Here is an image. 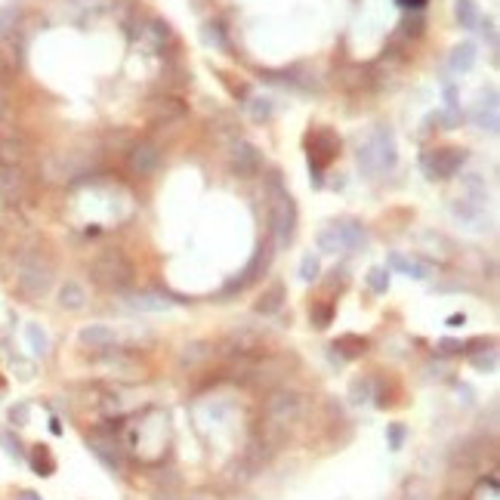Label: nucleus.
<instances>
[{
    "mask_svg": "<svg viewBox=\"0 0 500 500\" xmlns=\"http://www.w3.org/2000/svg\"><path fill=\"white\" fill-rule=\"evenodd\" d=\"M358 167L365 176H377L386 173V170L396 167V136H392L390 127H374V133L367 136L365 142L358 146Z\"/></svg>",
    "mask_w": 500,
    "mask_h": 500,
    "instance_id": "obj_1",
    "label": "nucleus"
},
{
    "mask_svg": "<svg viewBox=\"0 0 500 500\" xmlns=\"http://www.w3.org/2000/svg\"><path fill=\"white\" fill-rule=\"evenodd\" d=\"M269 192H272V235H275V247L285 250L294 241L297 232V204L285 192L278 173H269Z\"/></svg>",
    "mask_w": 500,
    "mask_h": 500,
    "instance_id": "obj_2",
    "label": "nucleus"
},
{
    "mask_svg": "<svg viewBox=\"0 0 500 500\" xmlns=\"http://www.w3.org/2000/svg\"><path fill=\"white\" fill-rule=\"evenodd\" d=\"M52 285V262L41 250H31L19 260V269H16V287L22 297L28 300H41L44 294L50 291Z\"/></svg>",
    "mask_w": 500,
    "mask_h": 500,
    "instance_id": "obj_3",
    "label": "nucleus"
},
{
    "mask_svg": "<svg viewBox=\"0 0 500 500\" xmlns=\"http://www.w3.org/2000/svg\"><path fill=\"white\" fill-rule=\"evenodd\" d=\"M90 275H93L96 285L108 287V291H127L133 285V262L121 250H102L90 262Z\"/></svg>",
    "mask_w": 500,
    "mask_h": 500,
    "instance_id": "obj_4",
    "label": "nucleus"
},
{
    "mask_svg": "<svg viewBox=\"0 0 500 500\" xmlns=\"http://www.w3.org/2000/svg\"><path fill=\"white\" fill-rule=\"evenodd\" d=\"M367 244V229L358 220H337L318 232V250L325 253H343Z\"/></svg>",
    "mask_w": 500,
    "mask_h": 500,
    "instance_id": "obj_5",
    "label": "nucleus"
},
{
    "mask_svg": "<svg viewBox=\"0 0 500 500\" xmlns=\"http://www.w3.org/2000/svg\"><path fill=\"white\" fill-rule=\"evenodd\" d=\"M466 157H470L466 148H432L420 155V170L426 173V180H451L454 173H460Z\"/></svg>",
    "mask_w": 500,
    "mask_h": 500,
    "instance_id": "obj_6",
    "label": "nucleus"
},
{
    "mask_svg": "<svg viewBox=\"0 0 500 500\" xmlns=\"http://www.w3.org/2000/svg\"><path fill=\"white\" fill-rule=\"evenodd\" d=\"M340 151V136L334 133V130H315L312 136H309V170H312V186L321 189V170L327 167V164L334 161V155Z\"/></svg>",
    "mask_w": 500,
    "mask_h": 500,
    "instance_id": "obj_7",
    "label": "nucleus"
},
{
    "mask_svg": "<svg viewBox=\"0 0 500 500\" xmlns=\"http://www.w3.org/2000/svg\"><path fill=\"white\" fill-rule=\"evenodd\" d=\"M300 414H302V396H297V392H275V396L266 401V420H269V426L297 423Z\"/></svg>",
    "mask_w": 500,
    "mask_h": 500,
    "instance_id": "obj_8",
    "label": "nucleus"
},
{
    "mask_svg": "<svg viewBox=\"0 0 500 500\" xmlns=\"http://www.w3.org/2000/svg\"><path fill=\"white\" fill-rule=\"evenodd\" d=\"M269 262H272V250H269V244H260L253 250V256H250V262L241 269V278H232L226 287H222V297H229V294H235V291H244L247 285H253V281L269 269Z\"/></svg>",
    "mask_w": 500,
    "mask_h": 500,
    "instance_id": "obj_9",
    "label": "nucleus"
},
{
    "mask_svg": "<svg viewBox=\"0 0 500 500\" xmlns=\"http://www.w3.org/2000/svg\"><path fill=\"white\" fill-rule=\"evenodd\" d=\"M472 124L479 130H488V133H497L500 127V117H497V90L488 87L479 93V102L472 108Z\"/></svg>",
    "mask_w": 500,
    "mask_h": 500,
    "instance_id": "obj_10",
    "label": "nucleus"
},
{
    "mask_svg": "<svg viewBox=\"0 0 500 500\" xmlns=\"http://www.w3.org/2000/svg\"><path fill=\"white\" fill-rule=\"evenodd\" d=\"M90 451L96 454V457L102 460L108 470H124V454H121V445L115 442V436H105V432H93V436L87 439Z\"/></svg>",
    "mask_w": 500,
    "mask_h": 500,
    "instance_id": "obj_11",
    "label": "nucleus"
},
{
    "mask_svg": "<svg viewBox=\"0 0 500 500\" xmlns=\"http://www.w3.org/2000/svg\"><path fill=\"white\" fill-rule=\"evenodd\" d=\"M127 164L136 176H151L161 167V148H157L155 142H140V146H133V151H130Z\"/></svg>",
    "mask_w": 500,
    "mask_h": 500,
    "instance_id": "obj_12",
    "label": "nucleus"
},
{
    "mask_svg": "<svg viewBox=\"0 0 500 500\" xmlns=\"http://www.w3.org/2000/svg\"><path fill=\"white\" fill-rule=\"evenodd\" d=\"M25 192H28L25 176L19 173L16 167H3V173H0V195H3V201L6 204H19L25 198Z\"/></svg>",
    "mask_w": 500,
    "mask_h": 500,
    "instance_id": "obj_13",
    "label": "nucleus"
},
{
    "mask_svg": "<svg viewBox=\"0 0 500 500\" xmlns=\"http://www.w3.org/2000/svg\"><path fill=\"white\" fill-rule=\"evenodd\" d=\"M451 213L457 216L460 222H463L466 229H472V232H485V216H482V207L479 204H472L470 198H457L451 204Z\"/></svg>",
    "mask_w": 500,
    "mask_h": 500,
    "instance_id": "obj_14",
    "label": "nucleus"
},
{
    "mask_svg": "<svg viewBox=\"0 0 500 500\" xmlns=\"http://www.w3.org/2000/svg\"><path fill=\"white\" fill-rule=\"evenodd\" d=\"M77 340H81V346H90V349H108V346H115L117 337L108 325H87L81 327Z\"/></svg>",
    "mask_w": 500,
    "mask_h": 500,
    "instance_id": "obj_15",
    "label": "nucleus"
},
{
    "mask_svg": "<svg viewBox=\"0 0 500 500\" xmlns=\"http://www.w3.org/2000/svg\"><path fill=\"white\" fill-rule=\"evenodd\" d=\"M235 170H238L241 176H253V173H260V167H262V157H260V151H256L250 142H235Z\"/></svg>",
    "mask_w": 500,
    "mask_h": 500,
    "instance_id": "obj_16",
    "label": "nucleus"
},
{
    "mask_svg": "<svg viewBox=\"0 0 500 500\" xmlns=\"http://www.w3.org/2000/svg\"><path fill=\"white\" fill-rule=\"evenodd\" d=\"M285 300H287V287L281 285V281H272V285L262 291V297L256 300V312L260 315H275L281 306H285Z\"/></svg>",
    "mask_w": 500,
    "mask_h": 500,
    "instance_id": "obj_17",
    "label": "nucleus"
},
{
    "mask_svg": "<svg viewBox=\"0 0 500 500\" xmlns=\"http://www.w3.org/2000/svg\"><path fill=\"white\" fill-rule=\"evenodd\" d=\"M186 115V108H182V102L176 99H151L148 105V117L155 124H167V121H176V117Z\"/></svg>",
    "mask_w": 500,
    "mask_h": 500,
    "instance_id": "obj_18",
    "label": "nucleus"
},
{
    "mask_svg": "<svg viewBox=\"0 0 500 500\" xmlns=\"http://www.w3.org/2000/svg\"><path fill=\"white\" fill-rule=\"evenodd\" d=\"M84 302H87V291H84L77 281H65V285L59 287V306L62 309L77 312V309H84Z\"/></svg>",
    "mask_w": 500,
    "mask_h": 500,
    "instance_id": "obj_19",
    "label": "nucleus"
},
{
    "mask_svg": "<svg viewBox=\"0 0 500 500\" xmlns=\"http://www.w3.org/2000/svg\"><path fill=\"white\" fill-rule=\"evenodd\" d=\"M28 463L37 476H52V472H56V457H52V451L47 445H35L28 454Z\"/></svg>",
    "mask_w": 500,
    "mask_h": 500,
    "instance_id": "obj_20",
    "label": "nucleus"
},
{
    "mask_svg": "<svg viewBox=\"0 0 500 500\" xmlns=\"http://www.w3.org/2000/svg\"><path fill=\"white\" fill-rule=\"evenodd\" d=\"M334 349H337L340 358H358V355L367 352V340L358 337V334H343V337H337Z\"/></svg>",
    "mask_w": 500,
    "mask_h": 500,
    "instance_id": "obj_21",
    "label": "nucleus"
},
{
    "mask_svg": "<svg viewBox=\"0 0 500 500\" xmlns=\"http://www.w3.org/2000/svg\"><path fill=\"white\" fill-rule=\"evenodd\" d=\"M476 56H479V52H476V44H470V41L460 44V47H454L451 59H448L451 71H457V75H460V71H470L472 65H476Z\"/></svg>",
    "mask_w": 500,
    "mask_h": 500,
    "instance_id": "obj_22",
    "label": "nucleus"
},
{
    "mask_svg": "<svg viewBox=\"0 0 500 500\" xmlns=\"http://www.w3.org/2000/svg\"><path fill=\"white\" fill-rule=\"evenodd\" d=\"M390 266H392V269H398V272H405L407 278H417V281L430 278V269H426L423 262L407 260V256H401V253H390Z\"/></svg>",
    "mask_w": 500,
    "mask_h": 500,
    "instance_id": "obj_23",
    "label": "nucleus"
},
{
    "mask_svg": "<svg viewBox=\"0 0 500 500\" xmlns=\"http://www.w3.org/2000/svg\"><path fill=\"white\" fill-rule=\"evenodd\" d=\"M25 340H28V349L37 355V358H44V355L50 352V337H47V331H44L41 325H25Z\"/></svg>",
    "mask_w": 500,
    "mask_h": 500,
    "instance_id": "obj_24",
    "label": "nucleus"
},
{
    "mask_svg": "<svg viewBox=\"0 0 500 500\" xmlns=\"http://www.w3.org/2000/svg\"><path fill=\"white\" fill-rule=\"evenodd\" d=\"M454 16H457L460 28H476V25L482 22V16H479V6L472 3V0H457V3H454Z\"/></svg>",
    "mask_w": 500,
    "mask_h": 500,
    "instance_id": "obj_25",
    "label": "nucleus"
},
{
    "mask_svg": "<svg viewBox=\"0 0 500 500\" xmlns=\"http://www.w3.org/2000/svg\"><path fill=\"white\" fill-rule=\"evenodd\" d=\"M25 146L19 140H0V167H16L22 161Z\"/></svg>",
    "mask_w": 500,
    "mask_h": 500,
    "instance_id": "obj_26",
    "label": "nucleus"
},
{
    "mask_svg": "<svg viewBox=\"0 0 500 500\" xmlns=\"http://www.w3.org/2000/svg\"><path fill=\"white\" fill-rule=\"evenodd\" d=\"M247 111H250V117L253 121H269L272 117V111H275V105L269 96H253V99L247 102Z\"/></svg>",
    "mask_w": 500,
    "mask_h": 500,
    "instance_id": "obj_27",
    "label": "nucleus"
},
{
    "mask_svg": "<svg viewBox=\"0 0 500 500\" xmlns=\"http://www.w3.org/2000/svg\"><path fill=\"white\" fill-rule=\"evenodd\" d=\"M367 287H371L374 294H386V291H390V269H386V266H374L371 272H367Z\"/></svg>",
    "mask_w": 500,
    "mask_h": 500,
    "instance_id": "obj_28",
    "label": "nucleus"
},
{
    "mask_svg": "<svg viewBox=\"0 0 500 500\" xmlns=\"http://www.w3.org/2000/svg\"><path fill=\"white\" fill-rule=\"evenodd\" d=\"M470 361L476 371H485V374H494L497 371V349H488V352H470Z\"/></svg>",
    "mask_w": 500,
    "mask_h": 500,
    "instance_id": "obj_29",
    "label": "nucleus"
},
{
    "mask_svg": "<svg viewBox=\"0 0 500 500\" xmlns=\"http://www.w3.org/2000/svg\"><path fill=\"white\" fill-rule=\"evenodd\" d=\"M349 398L355 401V405H365V401H371V398H374V380H371V377L355 380L352 390H349Z\"/></svg>",
    "mask_w": 500,
    "mask_h": 500,
    "instance_id": "obj_30",
    "label": "nucleus"
},
{
    "mask_svg": "<svg viewBox=\"0 0 500 500\" xmlns=\"http://www.w3.org/2000/svg\"><path fill=\"white\" fill-rule=\"evenodd\" d=\"M136 309H142V312H161V309H167V300L164 297H155V294H140V297L130 300Z\"/></svg>",
    "mask_w": 500,
    "mask_h": 500,
    "instance_id": "obj_31",
    "label": "nucleus"
},
{
    "mask_svg": "<svg viewBox=\"0 0 500 500\" xmlns=\"http://www.w3.org/2000/svg\"><path fill=\"white\" fill-rule=\"evenodd\" d=\"M318 272H321L318 256H315V253L302 256V262H300V278H302V281H315V278H318Z\"/></svg>",
    "mask_w": 500,
    "mask_h": 500,
    "instance_id": "obj_32",
    "label": "nucleus"
},
{
    "mask_svg": "<svg viewBox=\"0 0 500 500\" xmlns=\"http://www.w3.org/2000/svg\"><path fill=\"white\" fill-rule=\"evenodd\" d=\"M386 439H390V448H392V451L405 448V439H407L405 423H390V426H386Z\"/></svg>",
    "mask_w": 500,
    "mask_h": 500,
    "instance_id": "obj_33",
    "label": "nucleus"
},
{
    "mask_svg": "<svg viewBox=\"0 0 500 500\" xmlns=\"http://www.w3.org/2000/svg\"><path fill=\"white\" fill-rule=\"evenodd\" d=\"M204 44L207 47H216V50H226V35H222L220 25H204Z\"/></svg>",
    "mask_w": 500,
    "mask_h": 500,
    "instance_id": "obj_34",
    "label": "nucleus"
},
{
    "mask_svg": "<svg viewBox=\"0 0 500 500\" xmlns=\"http://www.w3.org/2000/svg\"><path fill=\"white\" fill-rule=\"evenodd\" d=\"M405 500H430V488H426L423 479H411L405 485Z\"/></svg>",
    "mask_w": 500,
    "mask_h": 500,
    "instance_id": "obj_35",
    "label": "nucleus"
},
{
    "mask_svg": "<svg viewBox=\"0 0 500 500\" xmlns=\"http://www.w3.org/2000/svg\"><path fill=\"white\" fill-rule=\"evenodd\" d=\"M16 22H19V10H16V6L0 10V35H10V31L16 28Z\"/></svg>",
    "mask_w": 500,
    "mask_h": 500,
    "instance_id": "obj_36",
    "label": "nucleus"
},
{
    "mask_svg": "<svg viewBox=\"0 0 500 500\" xmlns=\"http://www.w3.org/2000/svg\"><path fill=\"white\" fill-rule=\"evenodd\" d=\"M334 318V306H312V325L315 327H327Z\"/></svg>",
    "mask_w": 500,
    "mask_h": 500,
    "instance_id": "obj_37",
    "label": "nucleus"
},
{
    "mask_svg": "<svg viewBox=\"0 0 500 500\" xmlns=\"http://www.w3.org/2000/svg\"><path fill=\"white\" fill-rule=\"evenodd\" d=\"M10 420H12L16 426H25V423H28V405H25V401L12 405V407H10Z\"/></svg>",
    "mask_w": 500,
    "mask_h": 500,
    "instance_id": "obj_38",
    "label": "nucleus"
},
{
    "mask_svg": "<svg viewBox=\"0 0 500 500\" xmlns=\"http://www.w3.org/2000/svg\"><path fill=\"white\" fill-rule=\"evenodd\" d=\"M3 445H6V454H10V457H16V460L25 457V454H22V445H19V439H12L10 432L3 436Z\"/></svg>",
    "mask_w": 500,
    "mask_h": 500,
    "instance_id": "obj_39",
    "label": "nucleus"
},
{
    "mask_svg": "<svg viewBox=\"0 0 500 500\" xmlns=\"http://www.w3.org/2000/svg\"><path fill=\"white\" fill-rule=\"evenodd\" d=\"M439 352L442 355H460L463 352V343H460V340H442V343H439Z\"/></svg>",
    "mask_w": 500,
    "mask_h": 500,
    "instance_id": "obj_40",
    "label": "nucleus"
},
{
    "mask_svg": "<svg viewBox=\"0 0 500 500\" xmlns=\"http://www.w3.org/2000/svg\"><path fill=\"white\" fill-rule=\"evenodd\" d=\"M401 28H405V35L417 37L420 31H423V19H420V16H417V19H405V22H401Z\"/></svg>",
    "mask_w": 500,
    "mask_h": 500,
    "instance_id": "obj_41",
    "label": "nucleus"
},
{
    "mask_svg": "<svg viewBox=\"0 0 500 500\" xmlns=\"http://www.w3.org/2000/svg\"><path fill=\"white\" fill-rule=\"evenodd\" d=\"M482 37L491 44V50H497V31H494V22H488V19L482 25Z\"/></svg>",
    "mask_w": 500,
    "mask_h": 500,
    "instance_id": "obj_42",
    "label": "nucleus"
},
{
    "mask_svg": "<svg viewBox=\"0 0 500 500\" xmlns=\"http://www.w3.org/2000/svg\"><path fill=\"white\" fill-rule=\"evenodd\" d=\"M401 10H411V12H420L426 6V0H396Z\"/></svg>",
    "mask_w": 500,
    "mask_h": 500,
    "instance_id": "obj_43",
    "label": "nucleus"
},
{
    "mask_svg": "<svg viewBox=\"0 0 500 500\" xmlns=\"http://www.w3.org/2000/svg\"><path fill=\"white\" fill-rule=\"evenodd\" d=\"M16 500H44V497L37 494V491H22V494H19Z\"/></svg>",
    "mask_w": 500,
    "mask_h": 500,
    "instance_id": "obj_44",
    "label": "nucleus"
},
{
    "mask_svg": "<svg viewBox=\"0 0 500 500\" xmlns=\"http://www.w3.org/2000/svg\"><path fill=\"white\" fill-rule=\"evenodd\" d=\"M463 321H466V315H451V318H448V327H460Z\"/></svg>",
    "mask_w": 500,
    "mask_h": 500,
    "instance_id": "obj_45",
    "label": "nucleus"
},
{
    "mask_svg": "<svg viewBox=\"0 0 500 500\" xmlns=\"http://www.w3.org/2000/svg\"><path fill=\"white\" fill-rule=\"evenodd\" d=\"M3 117H6V93L0 90V124H3Z\"/></svg>",
    "mask_w": 500,
    "mask_h": 500,
    "instance_id": "obj_46",
    "label": "nucleus"
},
{
    "mask_svg": "<svg viewBox=\"0 0 500 500\" xmlns=\"http://www.w3.org/2000/svg\"><path fill=\"white\" fill-rule=\"evenodd\" d=\"M50 430H52V432H56V436H62V426H59V420H56V417H52V420H50Z\"/></svg>",
    "mask_w": 500,
    "mask_h": 500,
    "instance_id": "obj_47",
    "label": "nucleus"
},
{
    "mask_svg": "<svg viewBox=\"0 0 500 500\" xmlns=\"http://www.w3.org/2000/svg\"><path fill=\"white\" fill-rule=\"evenodd\" d=\"M6 71H10V65H6V59H3V52H0V77L6 75Z\"/></svg>",
    "mask_w": 500,
    "mask_h": 500,
    "instance_id": "obj_48",
    "label": "nucleus"
}]
</instances>
